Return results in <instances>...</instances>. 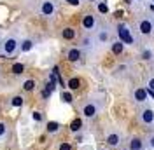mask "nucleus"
<instances>
[{
  "label": "nucleus",
  "instance_id": "31",
  "mask_svg": "<svg viewBox=\"0 0 154 150\" xmlns=\"http://www.w3.org/2000/svg\"><path fill=\"white\" fill-rule=\"evenodd\" d=\"M67 2L70 5H77V4H79V0H67Z\"/></svg>",
  "mask_w": 154,
  "mask_h": 150
},
{
  "label": "nucleus",
  "instance_id": "14",
  "mask_svg": "<svg viewBox=\"0 0 154 150\" xmlns=\"http://www.w3.org/2000/svg\"><path fill=\"white\" fill-rule=\"evenodd\" d=\"M110 49H112L114 54H123V51H125V44H123L121 40H116V42H112Z\"/></svg>",
  "mask_w": 154,
  "mask_h": 150
},
{
  "label": "nucleus",
  "instance_id": "17",
  "mask_svg": "<svg viewBox=\"0 0 154 150\" xmlns=\"http://www.w3.org/2000/svg\"><path fill=\"white\" fill-rule=\"evenodd\" d=\"M32 47H33V42H32L30 38H26V40H23V42L19 44V49H21L23 52H28V51L32 49Z\"/></svg>",
  "mask_w": 154,
  "mask_h": 150
},
{
  "label": "nucleus",
  "instance_id": "16",
  "mask_svg": "<svg viewBox=\"0 0 154 150\" xmlns=\"http://www.w3.org/2000/svg\"><path fill=\"white\" fill-rule=\"evenodd\" d=\"M82 129V119H74V121L70 122V131L72 133H77Z\"/></svg>",
  "mask_w": 154,
  "mask_h": 150
},
{
  "label": "nucleus",
  "instance_id": "28",
  "mask_svg": "<svg viewBox=\"0 0 154 150\" xmlns=\"http://www.w3.org/2000/svg\"><path fill=\"white\" fill-rule=\"evenodd\" d=\"M147 87H149L151 91H154V75L152 77H149V80H147Z\"/></svg>",
  "mask_w": 154,
  "mask_h": 150
},
{
  "label": "nucleus",
  "instance_id": "19",
  "mask_svg": "<svg viewBox=\"0 0 154 150\" xmlns=\"http://www.w3.org/2000/svg\"><path fill=\"white\" fill-rule=\"evenodd\" d=\"M11 72H12L14 75H21L23 72H25V65H23V63H14L12 68H11Z\"/></svg>",
  "mask_w": 154,
  "mask_h": 150
},
{
  "label": "nucleus",
  "instance_id": "5",
  "mask_svg": "<svg viewBox=\"0 0 154 150\" xmlns=\"http://www.w3.org/2000/svg\"><path fill=\"white\" fill-rule=\"evenodd\" d=\"M105 143L110 147V148H119L123 145V134L119 131H109L105 136Z\"/></svg>",
  "mask_w": 154,
  "mask_h": 150
},
{
  "label": "nucleus",
  "instance_id": "20",
  "mask_svg": "<svg viewBox=\"0 0 154 150\" xmlns=\"http://www.w3.org/2000/svg\"><path fill=\"white\" fill-rule=\"evenodd\" d=\"M145 145H147V150H154V133H151L145 138Z\"/></svg>",
  "mask_w": 154,
  "mask_h": 150
},
{
  "label": "nucleus",
  "instance_id": "29",
  "mask_svg": "<svg viewBox=\"0 0 154 150\" xmlns=\"http://www.w3.org/2000/svg\"><path fill=\"white\" fill-rule=\"evenodd\" d=\"M91 42H93V38H84V40H82V47H88V49H89V47H91Z\"/></svg>",
  "mask_w": 154,
  "mask_h": 150
},
{
  "label": "nucleus",
  "instance_id": "25",
  "mask_svg": "<svg viewBox=\"0 0 154 150\" xmlns=\"http://www.w3.org/2000/svg\"><path fill=\"white\" fill-rule=\"evenodd\" d=\"M98 10H100V12H103V14H105V12H109V7H107L105 2H100V4H98Z\"/></svg>",
  "mask_w": 154,
  "mask_h": 150
},
{
  "label": "nucleus",
  "instance_id": "11",
  "mask_svg": "<svg viewBox=\"0 0 154 150\" xmlns=\"http://www.w3.org/2000/svg\"><path fill=\"white\" fill-rule=\"evenodd\" d=\"M81 56H82V52H81V49H77V47H72V49H68L67 51V59L68 61H72V63L79 61Z\"/></svg>",
  "mask_w": 154,
  "mask_h": 150
},
{
  "label": "nucleus",
  "instance_id": "12",
  "mask_svg": "<svg viewBox=\"0 0 154 150\" xmlns=\"http://www.w3.org/2000/svg\"><path fill=\"white\" fill-rule=\"evenodd\" d=\"M96 25V19L93 14H84V18H82V26L86 30H93Z\"/></svg>",
  "mask_w": 154,
  "mask_h": 150
},
{
  "label": "nucleus",
  "instance_id": "1",
  "mask_svg": "<svg viewBox=\"0 0 154 150\" xmlns=\"http://www.w3.org/2000/svg\"><path fill=\"white\" fill-rule=\"evenodd\" d=\"M103 108V100H96V98H89L86 103L82 105V115L86 119H95L96 115L100 113V110Z\"/></svg>",
  "mask_w": 154,
  "mask_h": 150
},
{
  "label": "nucleus",
  "instance_id": "21",
  "mask_svg": "<svg viewBox=\"0 0 154 150\" xmlns=\"http://www.w3.org/2000/svg\"><path fill=\"white\" fill-rule=\"evenodd\" d=\"M98 42H100V44H103V42H107V40H109V32H107V30H102V32H100V33H98Z\"/></svg>",
  "mask_w": 154,
  "mask_h": 150
},
{
  "label": "nucleus",
  "instance_id": "9",
  "mask_svg": "<svg viewBox=\"0 0 154 150\" xmlns=\"http://www.w3.org/2000/svg\"><path fill=\"white\" fill-rule=\"evenodd\" d=\"M130 150H147L145 140L144 138H138V136H133L130 140Z\"/></svg>",
  "mask_w": 154,
  "mask_h": 150
},
{
  "label": "nucleus",
  "instance_id": "22",
  "mask_svg": "<svg viewBox=\"0 0 154 150\" xmlns=\"http://www.w3.org/2000/svg\"><path fill=\"white\" fill-rule=\"evenodd\" d=\"M23 89H25V91H33V89H35V80H32V79H30V80H25Z\"/></svg>",
  "mask_w": 154,
  "mask_h": 150
},
{
  "label": "nucleus",
  "instance_id": "32",
  "mask_svg": "<svg viewBox=\"0 0 154 150\" xmlns=\"http://www.w3.org/2000/svg\"><path fill=\"white\" fill-rule=\"evenodd\" d=\"M151 9H152V10H154V4H152V5H151Z\"/></svg>",
  "mask_w": 154,
  "mask_h": 150
},
{
  "label": "nucleus",
  "instance_id": "13",
  "mask_svg": "<svg viewBox=\"0 0 154 150\" xmlns=\"http://www.w3.org/2000/svg\"><path fill=\"white\" fill-rule=\"evenodd\" d=\"M61 37L65 38V40H72V38H75V30L67 26V28L61 30Z\"/></svg>",
  "mask_w": 154,
  "mask_h": 150
},
{
  "label": "nucleus",
  "instance_id": "4",
  "mask_svg": "<svg viewBox=\"0 0 154 150\" xmlns=\"http://www.w3.org/2000/svg\"><path fill=\"white\" fill-rule=\"evenodd\" d=\"M138 121L144 126H152L154 124V110L151 106H142L138 110Z\"/></svg>",
  "mask_w": 154,
  "mask_h": 150
},
{
  "label": "nucleus",
  "instance_id": "27",
  "mask_svg": "<svg viewBox=\"0 0 154 150\" xmlns=\"http://www.w3.org/2000/svg\"><path fill=\"white\" fill-rule=\"evenodd\" d=\"M58 150H72V145L65 141V143H61V145H60V148H58Z\"/></svg>",
  "mask_w": 154,
  "mask_h": 150
},
{
  "label": "nucleus",
  "instance_id": "18",
  "mask_svg": "<svg viewBox=\"0 0 154 150\" xmlns=\"http://www.w3.org/2000/svg\"><path fill=\"white\" fill-rule=\"evenodd\" d=\"M68 89H72V91H75V89H79L81 87V80L77 79V77H72L70 80H68Z\"/></svg>",
  "mask_w": 154,
  "mask_h": 150
},
{
  "label": "nucleus",
  "instance_id": "30",
  "mask_svg": "<svg viewBox=\"0 0 154 150\" xmlns=\"http://www.w3.org/2000/svg\"><path fill=\"white\" fill-rule=\"evenodd\" d=\"M32 117H33V121H37V122L42 121V113H40V112H33V115H32Z\"/></svg>",
  "mask_w": 154,
  "mask_h": 150
},
{
  "label": "nucleus",
  "instance_id": "8",
  "mask_svg": "<svg viewBox=\"0 0 154 150\" xmlns=\"http://www.w3.org/2000/svg\"><path fill=\"white\" fill-rule=\"evenodd\" d=\"M40 12L44 14V16H53L54 12H56V5H54V2H51V0H44L42 2V5H40Z\"/></svg>",
  "mask_w": 154,
  "mask_h": 150
},
{
  "label": "nucleus",
  "instance_id": "23",
  "mask_svg": "<svg viewBox=\"0 0 154 150\" xmlns=\"http://www.w3.org/2000/svg\"><path fill=\"white\" fill-rule=\"evenodd\" d=\"M11 105L16 106V108H19V106L23 105V98H21V96H14V98L11 100Z\"/></svg>",
  "mask_w": 154,
  "mask_h": 150
},
{
  "label": "nucleus",
  "instance_id": "2",
  "mask_svg": "<svg viewBox=\"0 0 154 150\" xmlns=\"http://www.w3.org/2000/svg\"><path fill=\"white\" fill-rule=\"evenodd\" d=\"M137 28H138V33L142 37H151L154 33V21L151 18H142V19H138Z\"/></svg>",
  "mask_w": 154,
  "mask_h": 150
},
{
  "label": "nucleus",
  "instance_id": "26",
  "mask_svg": "<svg viewBox=\"0 0 154 150\" xmlns=\"http://www.w3.org/2000/svg\"><path fill=\"white\" fill-rule=\"evenodd\" d=\"M5 133H7V126H5L4 122H0V138H4Z\"/></svg>",
  "mask_w": 154,
  "mask_h": 150
},
{
  "label": "nucleus",
  "instance_id": "33",
  "mask_svg": "<svg viewBox=\"0 0 154 150\" xmlns=\"http://www.w3.org/2000/svg\"><path fill=\"white\" fill-rule=\"evenodd\" d=\"M152 4H154V0H152Z\"/></svg>",
  "mask_w": 154,
  "mask_h": 150
},
{
  "label": "nucleus",
  "instance_id": "3",
  "mask_svg": "<svg viewBox=\"0 0 154 150\" xmlns=\"http://www.w3.org/2000/svg\"><path fill=\"white\" fill-rule=\"evenodd\" d=\"M117 35H119V40L123 44H128V46H133L135 44V37H133V33H131V30H130V26L117 25Z\"/></svg>",
  "mask_w": 154,
  "mask_h": 150
},
{
  "label": "nucleus",
  "instance_id": "10",
  "mask_svg": "<svg viewBox=\"0 0 154 150\" xmlns=\"http://www.w3.org/2000/svg\"><path fill=\"white\" fill-rule=\"evenodd\" d=\"M140 58H142V61L145 63H152L154 61V49L152 47H142V51H140Z\"/></svg>",
  "mask_w": 154,
  "mask_h": 150
},
{
  "label": "nucleus",
  "instance_id": "6",
  "mask_svg": "<svg viewBox=\"0 0 154 150\" xmlns=\"http://www.w3.org/2000/svg\"><path fill=\"white\" fill-rule=\"evenodd\" d=\"M2 47H4V52H5L7 56H12V54H16V51H18L19 42H18V38L9 37V38H5V42L2 44Z\"/></svg>",
  "mask_w": 154,
  "mask_h": 150
},
{
  "label": "nucleus",
  "instance_id": "34",
  "mask_svg": "<svg viewBox=\"0 0 154 150\" xmlns=\"http://www.w3.org/2000/svg\"><path fill=\"white\" fill-rule=\"evenodd\" d=\"M91 2H93V0H91Z\"/></svg>",
  "mask_w": 154,
  "mask_h": 150
},
{
  "label": "nucleus",
  "instance_id": "7",
  "mask_svg": "<svg viewBox=\"0 0 154 150\" xmlns=\"http://www.w3.org/2000/svg\"><path fill=\"white\" fill-rule=\"evenodd\" d=\"M131 100H133L137 105H142L149 100V94H147V89L145 87H135L133 93H131Z\"/></svg>",
  "mask_w": 154,
  "mask_h": 150
},
{
  "label": "nucleus",
  "instance_id": "24",
  "mask_svg": "<svg viewBox=\"0 0 154 150\" xmlns=\"http://www.w3.org/2000/svg\"><path fill=\"white\" fill-rule=\"evenodd\" d=\"M61 100H63L65 103H72V101H74V96H72L70 93H67V91H65V93H61Z\"/></svg>",
  "mask_w": 154,
  "mask_h": 150
},
{
  "label": "nucleus",
  "instance_id": "15",
  "mask_svg": "<svg viewBox=\"0 0 154 150\" xmlns=\"http://www.w3.org/2000/svg\"><path fill=\"white\" fill-rule=\"evenodd\" d=\"M60 122H54V121H51V122H48V126H46V131L49 133V134H54V133H58L60 131Z\"/></svg>",
  "mask_w": 154,
  "mask_h": 150
}]
</instances>
